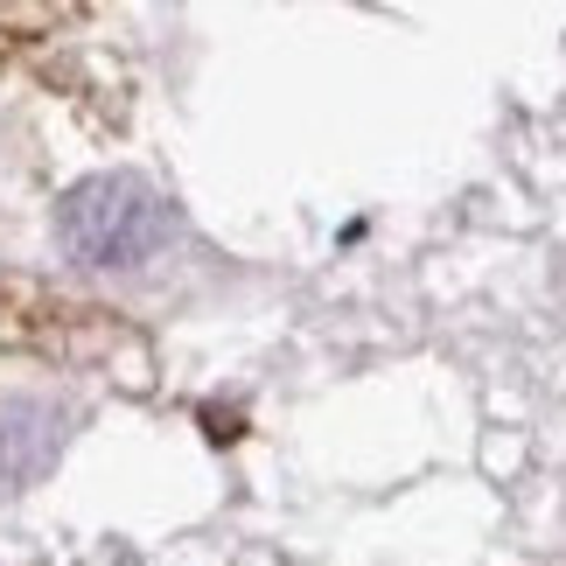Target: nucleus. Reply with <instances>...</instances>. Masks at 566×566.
<instances>
[{
	"label": "nucleus",
	"instance_id": "nucleus-1",
	"mask_svg": "<svg viewBox=\"0 0 566 566\" xmlns=\"http://www.w3.org/2000/svg\"><path fill=\"white\" fill-rule=\"evenodd\" d=\"M56 238L77 266L92 273H126V266H147L176 245V203L147 182V176H84L77 189H63L56 203Z\"/></svg>",
	"mask_w": 566,
	"mask_h": 566
}]
</instances>
